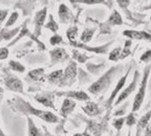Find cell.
Instances as JSON below:
<instances>
[{
  "mask_svg": "<svg viewBox=\"0 0 151 136\" xmlns=\"http://www.w3.org/2000/svg\"><path fill=\"white\" fill-rule=\"evenodd\" d=\"M150 70V67H147L145 69L140 89H139V92H138L136 97H135L134 103H133V112H136V110H138L140 108V106L142 104V102H143L144 97H145V89H146L147 87V82L148 76H149Z\"/></svg>",
  "mask_w": 151,
  "mask_h": 136,
  "instance_id": "1",
  "label": "cell"
},
{
  "mask_svg": "<svg viewBox=\"0 0 151 136\" xmlns=\"http://www.w3.org/2000/svg\"><path fill=\"white\" fill-rule=\"evenodd\" d=\"M111 70L107 72L104 76L99 79L96 82L91 85V87L89 88V91L92 93H98L100 91L102 90L103 89L107 87V85L109 84L110 82V76H111Z\"/></svg>",
  "mask_w": 151,
  "mask_h": 136,
  "instance_id": "2",
  "label": "cell"
},
{
  "mask_svg": "<svg viewBox=\"0 0 151 136\" xmlns=\"http://www.w3.org/2000/svg\"><path fill=\"white\" fill-rule=\"evenodd\" d=\"M124 35L133 39L151 40V35L145 31H135V30H125Z\"/></svg>",
  "mask_w": 151,
  "mask_h": 136,
  "instance_id": "3",
  "label": "cell"
},
{
  "mask_svg": "<svg viewBox=\"0 0 151 136\" xmlns=\"http://www.w3.org/2000/svg\"><path fill=\"white\" fill-rule=\"evenodd\" d=\"M32 112L35 115H38L40 118H42L45 121H47V122H56L57 121V117L55 116L53 114H52L51 112H43V111H40L36 110L31 109Z\"/></svg>",
  "mask_w": 151,
  "mask_h": 136,
  "instance_id": "4",
  "label": "cell"
},
{
  "mask_svg": "<svg viewBox=\"0 0 151 136\" xmlns=\"http://www.w3.org/2000/svg\"><path fill=\"white\" fill-rule=\"evenodd\" d=\"M137 76V73H136V75H135V77H134V79H133V82H132V83L129 85L128 87H127L125 90L123 91L122 93L119 95V98H118V100H117L116 105H118V104H119L121 101H122L123 100L125 99L126 98H127V97L130 95V93H131L133 91H134L135 88H136V79H137V76Z\"/></svg>",
  "mask_w": 151,
  "mask_h": 136,
  "instance_id": "5",
  "label": "cell"
},
{
  "mask_svg": "<svg viewBox=\"0 0 151 136\" xmlns=\"http://www.w3.org/2000/svg\"><path fill=\"white\" fill-rule=\"evenodd\" d=\"M46 16V8L42 10L36 14V35L40 33V30L44 23Z\"/></svg>",
  "mask_w": 151,
  "mask_h": 136,
  "instance_id": "6",
  "label": "cell"
},
{
  "mask_svg": "<svg viewBox=\"0 0 151 136\" xmlns=\"http://www.w3.org/2000/svg\"><path fill=\"white\" fill-rule=\"evenodd\" d=\"M76 106V103L70 99H65L64 101V103L62 105V109H61V112L62 115L66 116L69 113H70L73 110L74 107Z\"/></svg>",
  "mask_w": 151,
  "mask_h": 136,
  "instance_id": "7",
  "label": "cell"
},
{
  "mask_svg": "<svg viewBox=\"0 0 151 136\" xmlns=\"http://www.w3.org/2000/svg\"><path fill=\"white\" fill-rule=\"evenodd\" d=\"M7 86L11 89L17 92H22V84L21 81L17 79H11L7 83Z\"/></svg>",
  "mask_w": 151,
  "mask_h": 136,
  "instance_id": "8",
  "label": "cell"
},
{
  "mask_svg": "<svg viewBox=\"0 0 151 136\" xmlns=\"http://www.w3.org/2000/svg\"><path fill=\"white\" fill-rule=\"evenodd\" d=\"M36 98L38 100V101L41 102L45 106L53 107V101H52L51 96L50 95H37Z\"/></svg>",
  "mask_w": 151,
  "mask_h": 136,
  "instance_id": "9",
  "label": "cell"
},
{
  "mask_svg": "<svg viewBox=\"0 0 151 136\" xmlns=\"http://www.w3.org/2000/svg\"><path fill=\"white\" fill-rule=\"evenodd\" d=\"M150 117H151V111L148 112L147 113L145 114L144 116L142 117V118H141L140 121H139V124H138L137 133L139 132V131L141 132L144 128H145V127H147V123H148V121H149Z\"/></svg>",
  "mask_w": 151,
  "mask_h": 136,
  "instance_id": "10",
  "label": "cell"
},
{
  "mask_svg": "<svg viewBox=\"0 0 151 136\" xmlns=\"http://www.w3.org/2000/svg\"><path fill=\"white\" fill-rule=\"evenodd\" d=\"M84 110L89 115H95L99 113V109L97 107V105L93 102H89L87 104L85 108H84Z\"/></svg>",
  "mask_w": 151,
  "mask_h": 136,
  "instance_id": "11",
  "label": "cell"
},
{
  "mask_svg": "<svg viewBox=\"0 0 151 136\" xmlns=\"http://www.w3.org/2000/svg\"><path fill=\"white\" fill-rule=\"evenodd\" d=\"M109 23L111 25H115V24H121L122 23V17L120 16V14H119L117 11H114V12L112 14V15L110 16V19H109L108 21Z\"/></svg>",
  "mask_w": 151,
  "mask_h": 136,
  "instance_id": "12",
  "label": "cell"
},
{
  "mask_svg": "<svg viewBox=\"0 0 151 136\" xmlns=\"http://www.w3.org/2000/svg\"><path fill=\"white\" fill-rule=\"evenodd\" d=\"M76 75V66L75 63H72L66 68L65 76L68 79H73Z\"/></svg>",
  "mask_w": 151,
  "mask_h": 136,
  "instance_id": "13",
  "label": "cell"
},
{
  "mask_svg": "<svg viewBox=\"0 0 151 136\" xmlns=\"http://www.w3.org/2000/svg\"><path fill=\"white\" fill-rule=\"evenodd\" d=\"M67 95L76 98L79 101H86V100L89 99V97L88 96V95L83 92H70L67 93Z\"/></svg>",
  "mask_w": 151,
  "mask_h": 136,
  "instance_id": "14",
  "label": "cell"
},
{
  "mask_svg": "<svg viewBox=\"0 0 151 136\" xmlns=\"http://www.w3.org/2000/svg\"><path fill=\"white\" fill-rule=\"evenodd\" d=\"M127 74H128V73H127ZM127 74L125 76H124V77L122 78V79H121L119 80V83L117 84L116 85V87L115 90L113 91V92H112L111 94V96H110V102H112L113 101V99L114 98V97L116 95V94L118 93L119 91L120 90V89L122 88V87L124 86V83H125V81H126V79H127Z\"/></svg>",
  "mask_w": 151,
  "mask_h": 136,
  "instance_id": "15",
  "label": "cell"
},
{
  "mask_svg": "<svg viewBox=\"0 0 151 136\" xmlns=\"http://www.w3.org/2000/svg\"><path fill=\"white\" fill-rule=\"evenodd\" d=\"M44 73L43 69H36V70H32L29 73V76L34 80H40Z\"/></svg>",
  "mask_w": 151,
  "mask_h": 136,
  "instance_id": "16",
  "label": "cell"
},
{
  "mask_svg": "<svg viewBox=\"0 0 151 136\" xmlns=\"http://www.w3.org/2000/svg\"><path fill=\"white\" fill-rule=\"evenodd\" d=\"M51 55L53 60H60L65 55V52L63 49L57 48L51 52Z\"/></svg>",
  "mask_w": 151,
  "mask_h": 136,
  "instance_id": "17",
  "label": "cell"
},
{
  "mask_svg": "<svg viewBox=\"0 0 151 136\" xmlns=\"http://www.w3.org/2000/svg\"><path fill=\"white\" fill-rule=\"evenodd\" d=\"M59 16L64 21H67L69 19V11L65 5H61L59 8Z\"/></svg>",
  "mask_w": 151,
  "mask_h": 136,
  "instance_id": "18",
  "label": "cell"
},
{
  "mask_svg": "<svg viewBox=\"0 0 151 136\" xmlns=\"http://www.w3.org/2000/svg\"><path fill=\"white\" fill-rule=\"evenodd\" d=\"M29 136H42L30 119H29Z\"/></svg>",
  "mask_w": 151,
  "mask_h": 136,
  "instance_id": "19",
  "label": "cell"
},
{
  "mask_svg": "<svg viewBox=\"0 0 151 136\" xmlns=\"http://www.w3.org/2000/svg\"><path fill=\"white\" fill-rule=\"evenodd\" d=\"M94 33L93 30H90V29H87L85 31H84V33H82V36L81 37V39L84 42H88L93 37V34Z\"/></svg>",
  "mask_w": 151,
  "mask_h": 136,
  "instance_id": "20",
  "label": "cell"
},
{
  "mask_svg": "<svg viewBox=\"0 0 151 136\" xmlns=\"http://www.w3.org/2000/svg\"><path fill=\"white\" fill-rule=\"evenodd\" d=\"M122 52V50H121L120 47L115 49V50H113L110 55V60L115 61V60H117V59H121Z\"/></svg>",
  "mask_w": 151,
  "mask_h": 136,
  "instance_id": "21",
  "label": "cell"
},
{
  "mask_svg": "<svg viewBox=\"0 0 151 136\" xmlns=\"http://www.w3.org/2000/svg\"><path fill=\"white\" fill-rule=\"evenodd\" d=\"M67 35H68V39H69L71 42H75V39L76 38V36H77V28L76 27H73V28L70 29L68 33H67Z\"/></svg>",
  "mask_w": 151,
  "mask_h": 136,
  "instance_id": "22",
  "label": "cell"
},
{
  "mask_svg": "<svg viewBox=\"0 0 151 136\" xmlns=\"http://www.w3.org/2000/svg\"><path fill=\"white\" fill-rule=\"evenodd\" d=\"M10 65H11V68L14 70L18 72H23L24 70V67L21 64L18 63L17 62H10Z\"/></svg>",
  "mask_w": 151,
  "mask_h": 136,
  "instance_id": "23",
  "label": "cell"
},
{
  "mask_svg": "<svg viewBox=\"0 0 151 136\" xmlns=\"http://www.w3.org/2000/svg\"><path fill=\"white\" fill-rule=\"evenodd\" d=\"M18 16L19 15L17 13H14V14L11 16V17H10V19H8V21H7L6 27H8V26H11L13 24H14L15 21L17 20V19H18Z\"/></svg>",
  "mask_w": 151,
  "mask_h": 136,
  "instance_id": "24",
  "label": "cell"
},
{
  "mask_svg": "<svg viewBox=\"0 0 151 136\" xmlns=\"http://www.w3.org/2000/svg\"><path fill=\"white\" fill-rule=\"evenodd\" d=\"M62 76V70H57L56 72H53L49 76V79L51 80H56V79H59Z\"/></svg>",
  "mask_w": 151,
  "mask_h": 136,
  "instance_id": "25",
  "label": "cell"
},
{
  "mask_svg": "<svg viewBox=\"0 0 151 136\" xmlns=\"http://www.w3.org/2000/svg\"><path fill=\"white\" fill-rule=\"evenodd\" d=\"M46 27H47V28H50V30H53V31H56L58 29L57 25H56V22L53 21V19H52V17H51V19H50V21H49V22L47 23V25H46Z\"/></svg>",
  "mask_w": 151,
  "mask_h": 136,
  "instance_id": "26",
  "label": "cell"
},
{
  "mask_svg": "<svg viewBox=\"0 0 151 136\" xmlns=\"http://www.w3.org/2000/svg\"><path fill=\"white\" fill-rule=\"evenodd\" d=\"M151 59V50H147L145 52V54H143L141 57V61L142 62H148Z\"/></svg>",
  "mask_w": 151,
  "mask_h": 136,
  "instance_id": "27",
  "label": "cell"
},
{
  "mask_svg": "<svg viewBox=\"0 0 151 136\" xmlns=\"http://www.w3.org/2000/svg\"><path fill=\"white\" fill-rule=\"evenodd\" d=\"M123 123H124V118H119V119H117L114 121L113 123V125L118 130H120L122 127Z\"/></svg>",
  "mask_w": 151,
  "mask_h": 136,
  "instance_id": "28",
  "label": "cell"
},
{
  "mask_svg": "<svg viewBox=\"0 0 151 136\" xmlns=\"http://www.w3.org/2000/svg\"><path fill=\"white\" fill-rule=\"evenodd\" d=\"M62 37H60L58 35H56L50 39V43H51V44H53V45H55L56 44H59L60 42H62Z\"/></svg>",
  "mask_w": 151,
  "mask_h": 136,
  "instance_id": "29",
  "label": "cell"
},
{
  "mask_svg": "<svg viewBox=\"0 0 151 136\" xmlns=\"http://www.w3.org/2000/svg\"><path fill=\"white\" fill-rule=\"evenodd\" d=\"M135 122H136V120H135V118H134V116H133V114H130V115H129L128 117H127V121H126V123H127V125L131 126V125H133V124H134Z\"/></svg>",
  "mask_w": 151,
  "mask_h": 136,
  "instance_id": "30",
  "label": "cell"
},
{
  "mask_svg": "<svg viewBox=\"0 0 151 136\" xmlns=\"http://www.w3.org/2000/svg\"><path fill=\"white\" fill-rule=\"evenodd\" d=\"M76 53H77V52H76ZM74 54H75L74 58L77 59V60L79 61L80 62H84L85 60H86V59H85V56H83V55L80 54V53H74Z\"/></svg>",
  "mask_w": 151,
  "mask_h": 136,
  "instance_id": "31",
  "label": "cell"
},
{
  "mask_svg": "<svg viewBox=\"0 0 151 136\" xmlns=\"http://www.w3.org/2000/svg\"><path fill=\"white\" fill-rule=\"evenodd\" d=\"M8 50L7 48L1 49V59H5L8 57Z\"/></svg>",
  "mask_w": 151,
  "mask_h": 136,
  "instance_id": "32",
  "label": "cell"
},
{
  "mask_svg": "<svg viewBox=\"0 0 151 136\" xmlns=\"http://www.w3.org/2000/svg\"><path fill=\"white\" fill-rule=\"evenodd\" d=\"M145 136H151V124H148L145 130Z\"/></svg>",
  "mask_w": 151,
  "mask_h": 136,
  "instance_id": "33",
  "label": "cell"
},
{
  "mask_svg": "<svg viewBox=\"0 0 151 136\" xmlns=\"http://www.w3.org/2000/svg\"><path fill=\"white\" fill-rule=\"evenodd\" d=\"M7 14H8L7 11H1V21H3L5 19V17L7 15Z\"/></svg>",
  "mask_w": 151,
  "mask_h": 136,
  "instance_id": "34",
  "label": "cell"
},
{
  "mask_svg": "<svg viewBox=\"0 0 151 136\" xmlns=\"http://www.w3.org/2000/svg\"><path fill=\"white\" fill-rule=\"evenodd\" d=\"M74 136H82V135L81 134H76V135H75Z\"/></svg>",
  "mask_w": 151,
  "mask_h": 136,
  "instance_id": "35",
  "label": "cell"
},
{
  "mask_svg": "<svg viewBox=\"0 0 151 136\" xmlns=\"http://www.w3.org/2000/svg\"><path fill=\"white\" fill-rule=\"evenodd\" d=\"M129 136H130V134H129Z\"/></svg>",
  "mask_w": 151,
  "mask_h": 136,
  "instance_id": "36",
  "label": "cell"
},
{
  "mask_svg": "<svg viewBox=\"0 0 151 136\" xmlns=\"http://www.w3.org/2000/svg\"><path fill=\"white\" fill-rule=\"evenodd\" d=\"M150 82H151V79H150Z\"/></svg>",
  "mask_w": 151,
  "mask_h": 136,
  "instance_id": "37",
  "label": "cell"
}]
</instances>
